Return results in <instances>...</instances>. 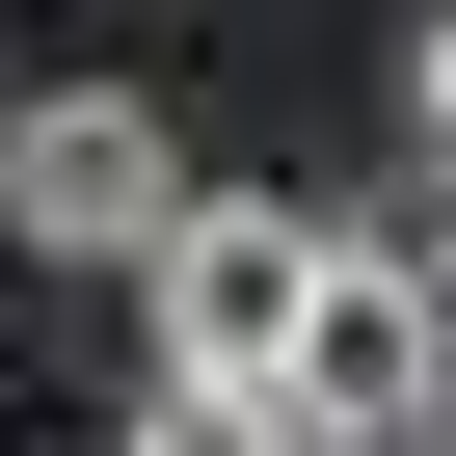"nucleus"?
<instances>
[{
    "label": "nucleus",
    "mask_w": 456,
    "mask_h": 456,
    "mask_svg": "<svg viewBox=\"0 0 456 456\" xmlns=\"http://www.w3.org/2000/svg\"><path fill=\"white\" fill-rule=\"evenodd\" d=\"M134 456H296V429H269V403H188V376H161V403H134Z\"/></svg>",
    "instance_id": "4"
},
{
    "label": "nucleus",
    "mask_w": 456,
    "mask_h": 456,
    "mask_svg": "<svg viewBox=\"0 0 456 456\" xmlns=\"http://www.w3.org/2000/svg\"><path fill=\"white\" fill-rule=\"evenodd\" d=\"M269 429H296V456H429V429H456V296H429V242H322V296H296V349H269Z\"/></svg>",
    "instance_id": "1"
},
{
    "label": "nucleus",
    "mask_w": 456,
    "mask_h": 456,
    "mask_svg": "<svg viewBox=\"0 0 456 456\" xmlns=\"http://www.w3.org/2000/svg\"><path fill=\"white\" fill-rule=\"evenodd\" d=\"M403 108H429V161H456V28H429V54H403Z\"/></svg>",
    "instance_id": "5"
},
{
    "label": "nucleus",
    "mask_w": 456,
    "mask_h": 456,
    "mask_svg": "<svg viewBox=\"0 0 456 456\" xmlns=\"http://www.w3.org/2000/svg\"><path fill=\"white\" fill-rule=\"evenodd\" d=\"M322 242H349V215H296V188H188V215H161V269H134V296H161V376H188V403H269Z\"/></svg>",
    "instance_id": "3"
},
{
    "label": "nucleus",
    "mask_w": 456,
    "mask_h": 456,
    "mask_svg": "<svg viewBox=\"0 0 456 456\" xmlns=\"http://www.w3.org/2000/svg\"><path fill=\"white\" fill-rule=\"evenodd\" d=\"M188 188L215 161L161 134V81H28V108H0V242H28V269H161Z\"/></svg>",
    "instance_id": "2"
}]
</instances>
